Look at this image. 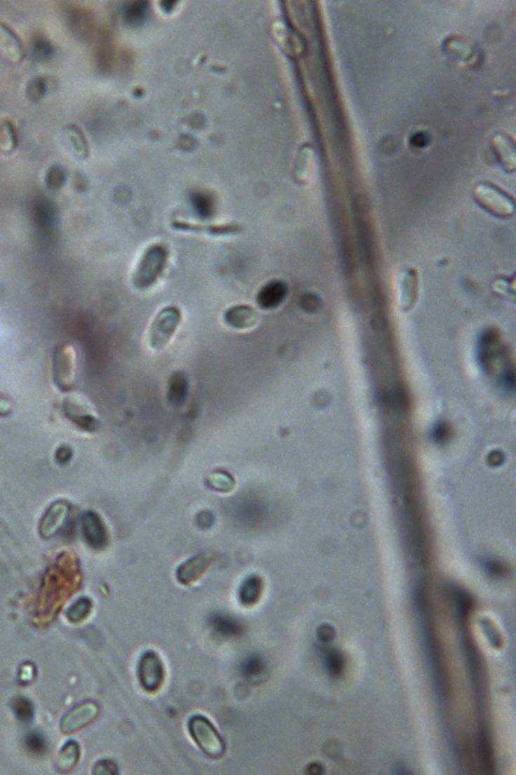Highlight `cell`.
I'll return each mask as SVG.
<instances>
[{
    "label": "cell",
    "instance_id": "ba28073f",
    "mask_svg": "<svg viewBox=\"0 0 516 775\" xmlns=\"http://www.w3.org/2000/svg\"><path fill=\"white\" fill-rule=\"evenodd\" d=\"M68 512L69 506L66 502L60 501V502H56L53 505H51L50 508L46 511L41 523H40L39 530L42 537L48 539V537H53L64 525Z\"/></svg>",
    "mask_w": 516,
    "mask_h": 775
},
{
    "label": "cell",
    "instance_id": "cb8c5ba5",
    "mask_svg": "<svg viewBox=\"0 0 516 775\" xmlns=\"http://www.w3.org/2000/svg\"><path fill=\"white\" fill-rule=\"evenodd\" d=\"M94 774L97 775H114L117 774V766L111 760H101L95 766Z\"/></svg>",
    "mask_w": 516,
    "mask_h": 775
},
{
    "label": "cell",
    "instance_id": "44dd1931",
    "mask_svg": "<svg viewBox=\"0 0 516 775\" xmlns=\"http://www.w3.org/2000/svg\"><path fill=\"white\" fill-rule=\"evenodd\" d=\"M92 608V602L88 598H80L67 613V617L70 622H79L88 616Z\"/></svg>",
    "mask_w": 516,
    "mask_h": 775
},
{
    "label": "cell",
    "instance_id": "3957f363",
    "mask_svg": "<svg viewBox=\"0 0 516 775\" xmlns=\"http://www.w3.org/2000/svg\"><path fill=\"white\" fill-rule=\"evenodd\" d=\"M188 730L202 752L212 758L223 756L225 752V743L209 719L201 715L193 716L188 723Z\"/></svg>",
    "mask_w": 516,
    "mask_h": 775
},
{
    "label": "cell",
    "instance_id": "ffe728a7",
    "mask_svg": "<svg viewBox=\"0 0 516 775\" xmlns=\"http://www.w3.org/2000/svg\"><path fill=\"white\" fill-rule=\"evenodd\" d=\"M187 383L181 374H176L170 383L169 399L173 404H180L186 397Z\"/></svg>",
    "mask_w": 516,
    "mask_h": 775
},
{
    "label": "cell",
    "instance_id": "52a82bcc",
    "mask_svg": "<svg viewBox=\"0 0 516 775\" xmlns=\"http://www.w3.org/2000/svg\"><path fill=\"white\" fill-rule=\"evenodd\" d=\"M0 56L10 63H20L24 58V49L15 32L0 23Z\"/></svg>",
    "mask_w": 516,
    "mask_h": 775
},
{
    "label": "cell",
    "instance_id": "4fadbf2b",
    "mask_svg": "<svg viewBox=\"0 0 516 775\" xmlns=\"http://www.w3.org/2000/svg\"><path fill=\"white\" fill-rule=\"evenodd\" d=\"M494 149L498 158L507 169L513 170L515 167V150L509 138L503 135H497L493 139Z\"/></svg>",
    "mask_w": 516,
    "mask_h": 775
},
{
    "label": "cell",
    "instance_id": "603a6c76",
    "mask_svg": "<svg viewBox=\"0 0 516 775\" xmlns=\"http://www.w3.org/2000/svg\"><path fill=\"white\" fill-rule=\"evenodd\" d=\"M26 745L32 752L39 754L46 750V741L44 736L39 734H32L26 738Z\"/></svg>",
    "mask_w": 516,
    "mask_h": 775
},
{
    "label": "cell",
    "instance_id": "ac0fdd59",
    "mask_svg": "<svg viewBox=\"0 0 516 775\" xmlns=\"http://www.w3.org/2000/svg\"><path fill=\"white\" fill-rule=\"evenodd\" d=\"M16 135L13 125L9 121L0 122V150L10 153L15 149Z\"/></svg>",
    "mask_w": 516,
    "mask_h": 775
},
{
    "label": "cell",
    "instance_id": "7a4b0ae2",
    "mask_svg": "<svg viewBox=\"0 0 516 775\" xmlns=\"http://www.w3.org/2000/svg\"><path fill=\"white\" fill-rule=\"evenodd\" d=\"M182 322V312L176 306H167L152 320L147 334L149 345L154 350L165 348L175 338Z\"/></svg>",
    "mask_w": 516,
    "mask_h": 775
},
{
    "label": "cell",
    "instance_id": "5bb4252c",
    "mask_svg": "<svg viewBox=\"0 0 516 775\" xmlns=\"http://www.w3.org/2000/svg\"><path fill=\"white\" fill-rule=\"evenodd\" d=\"M83 527H84L85 537L91 545L94 547H101L106 544V532L96 516L91 514L85 516Z\"/></svg>",
    "mask_w": 516,
    "mask_h": 775
},
{
    "label": "cell",
    "instance_id": "30bf717a",
    "mask_svg": "<svg viewBox=\"0 0 516 775\" xmlns=\"http://www.w3.org/2000/svg\"><path fill=\"white\" fill-rule=\"evenodd\" d=\"M74 349L70 346L60 349V352L56 354V381L64 389H68L74 383Z\"/></svg>",
    "mask_w": 516,
    "mask_h": 775
},
{
    "label": "cell",
    "instance_id": "8fae6325",
    "mask_svg": "<svg viewBox=\"0 0 516 775\" xmlns=\"http://www.w3.org/2000/svg\"><path fill=\"white\" fill-rule=\"evenodd\" d=\"M211 562L212 556L210 553H204V555L192 558L178 570V579L184 585H190L204 573V571L211 565Z\"/></svg>",
    "mask_w": 516,
    "mask_h": 775
},
{
    "label": "cell",
    "instance_id": "4316f807",
    "mask_svg": "<svg viewBox=\"0 0 516 775\" xmlns=\"http://www.w3.org/2000/svg\"><path fill=\"white\" fill-rule=\"evenodd\" d=\"M12 411V404L8 399L0 397V416L9 415Z\"/></svg>",
    "mask_w": 516,
    "mask_h": 775
},
{
    "label": "cell",
    "instance_id": "d4e9b609",
    "mask_svg": "<svg viewBox=\"0 0 516 775\" xmlns=\"http://www.w3.org/2000/svg\"><path fill=\"white\" fill-rule=\"evenodd\" d=\"M68 135L69 139H70L72 145H74V149H76L77 151L79 152V153L83 152V150H84L85 148L84 141H83L82 136H81V134L79 133V131H77V129H69Z\"/></svg>",
    "mask_w": 516,
    "mask_h": 775
},
{
    "label": "cell",
    "instance_id": "7c38bea8",
    "mask_svg": "<svg viewBox=\"0 0 516 775\" xmlns=\"http://www.w3.org/2000/svg\"><path fill=\"white\" fill-rule=\"evenodd\" d=\"M258 319L256 312L249 306H236L225 312L224 320L227 326L234 328H251Z\"/></svg>",
    "mask_w": 516,
    "mask_h": 775
},
{
    "label": "cell",
    "instance_id": "8992f818",
    "mask_svg": "<svg viewBox=\"0 0 516 775\" xmlns=\"http://www.w3.org/2000/svg\"><path fill=\"white\" fill-rule=\"evenodd\" d=\"M98 705L94 702H85L69 711L60 723V730L64 734H74L92 723L98 715Z\"/></svg>",
    "mask_w": 516,
    "mask_h": 775
},
{
    "label": "cell",
    "instance_id": "9a60e30c",
    "mask_svg": "<svg viewBox=\"0 0 516 775\" xmlns=\"http://www.w3.org/2000/svg\"><path fill=\"white\" fill-rule=\"evenodd\" d=\"M262 580L257 576H251L241 586L239 591V598L242 603L246 606L256 603L262 594Z\"/></svg>",
    "mask_w": 516,
    "mask_h": 775
},
{
    "label": "cell",
    "instance_id": "484cf974",
    "mask_svg": "<svg viewBox=\"0 0 516 775\" xmlns=\"http://www.w3.org/2000/svg\"><path fill=\"white\" fill-rule=\"evenodd\" d=\"M32 87H28V94L30 96H34V99L39 95L40 97L44 94V83L41 79H37V80L32 81Z\"/></svg>",
    "mask_w": 516,
    "mask_h": 775
},
{
    "label": "cell",
    "instance_id": "5b68a950",
    "mask_svg": "<svg viewBox=\"0 0 516 775\" xmlns=\"http://www.w3.org/2000/svg\"><path fill=\"white\" fill-rule=\"evenodd\" d=\"M164 679V669L161 659L154 651H147L141 657L139 665V679L141 686L147 691H155L161 687Z\"/></svg>",
    "mask_w": 516,
    "mask_h": 775
},
{
    "label": "cell",
    "instance_id": "d6986e66",
    "mask_svg": "<svg viewBox=\"0 0 516 775\" xmlns=\"http://www.w3.org/2000/svg\"><path fill=\"white\" fill-rule=\"evenodd\" d=\"M11 707L16 717L19 718L21 722H24V723H28L34 718V705L26 698H14L11 701Z\"/></svg>",
    "mask_w": 516,
    "mask_h": 775
},
{
    "label": "cell",
    "instance_id": "e0dca14e",
    "mask_svg": "<svg viewBox=\"0 0 516 775\" xmlns=\"http://www.w3.org/2000/svg\"><path fill=\"white\" fill-rule=\"evenodd\" d=\"M79 755H80V750H79L78 743L69 741L68 743L65 744L58 755V768L60 771L72 770L78 762Z\"/></svg>",
    "mask_w": 516,
    "mask_h": 775
},
{
    "label": "cell",
    "instance_id": "6da1fadb",
    "mask_svg": "<svg viewBox=\"0 0 516 775\" xmlns=\"http://www.w3.org/2000/svg\"><path fill=\"white\" fill-rule=\"evenodd\" d=\"M168 259L169 255L164 245H151L133 269V287L143 291L157 285L167 269Z\"/></svg>",
    "mask_w": 516,
    "mask_h": 775
},
{
    "label": "cell",
    "instance_id": "7402d4cb",
    "mask_svg": "<svg viewBox=\"0 0 516 775\" xmlns=\"http://www.w3.org/2000/svg\"><path fill=\"white\" fill-rule=\"evenodd\" d=\"M264 663L256 656L249 657L242 665V673L246 679H254L262 674Z\"/></svg>",
    "mask_w": 516,
    "mask_h": 775
},
{
    "label": "cell",
    "instance_id": "277c9868",
    "mask_svg": "<svg viewBox=\"0 0 516 775\" xmlns=\"http://www.w3.org/2000/svg\"><path fill=\"white\" fill-rule=\"evenodd\" d=\"M475 200L483 208L498 217L513 214V200L505 193L489 184H479L475 190Z\"/></svg>",
    "mask_w": 516,
    "mask_h": 775
},
{
    "label": "cell",
    "instance_id": "9c48e42d",
    "mask_svg": "<svg viewBox=\"0 0 516 775\" xmlns=\"http://www.w3.org/2000/svg\"><path fill=\"white\" fill-rule=\"evenodd\" d=\"M287 286L280 280H272L260 290L256 302L263 309L270 310L279 307L286 297Z\"/></svg>",
    "mask_w": 516,
    "mask_h": 775
},
{
    "label": "cell",
    "instance_id": "2e32d148",
    "mask_svg": "<svg viewBox=\"0 0 516 775\" xmlns=\"http://www.w3.org/2000/svg\"><path fill=\"white\" fill-rule=\"evenodd\" d=\"M211 625L214 630L224 636H236L240 634L242 627L234 618L228 617L226 615L216 614L211 618Z\"/></svg>",
    "mask_w": 516,
    "mask_h": 775
}]
</instances>
